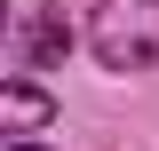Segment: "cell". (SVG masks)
Here are the masks:
<instances>
[{"mask_svg":"<svg viewBox=\"0 0 159 151\" xmlns=\"http://www.w3.org/2000/svg\"><path fill=\"white\" fill-rule=\"evenodd\" d=\"M8 151H40V143H8Z\"/></svg>","mask_w":159,"mask_h":151,"instance_id":"4","label":"cell"},{"mask_svg":"<svg viewBox=\"0 0 159 151\" xmlns=\"http://www.w3.org/2000/svg\"><path fill=\"white\" fill-rule=\"evenodd\" d=\"M88 48L111 72H151L159 64V0H103L88 24Z\"/></svg>","mask_w":159,"mask_h":151,"instance_id":"1","label":"cell"},{"mask_svg":"<svg viewBox=\"0 0 159 151\" xmlns=\"http://www.w3.org/2000/svg\"><path fill=\"white\" fill-rule=\"evenodd\" d=\"M0 119H8V135H32V127L56 119V103H48L32 80H8V88H0Z\"/></svg>","mask_w":159,"mask_h":151,"instance_id":"3","label":"cell"},{"mask_svg":"<svg viewBox=\"0 0 159 151\" xmlns=\"http://www.w3.org/2000/svg\"><path fill=\"white\" fill-rule=\"evenodd\" d=\"M16 56L32 64V72H48V64L72 56V24H64V8H32V16L16 24Z\"/></svg>","mask_w":159,"mask_h":151,"instance_id":"2","label":"cell"}]
</instances>
